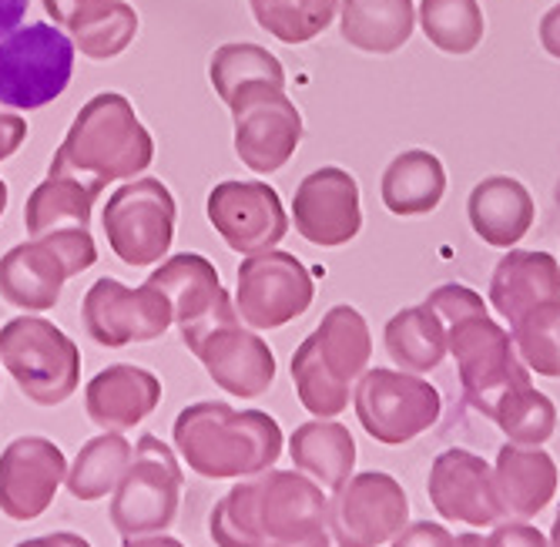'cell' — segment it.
<instances>
[{"mask_svg": "<svg viewBox=\"0 0 560 547\" xmlns=\"http://www.w3.org/2000/svg\"><path fill=\"white\" fill-rule=\"evenodd\" d=\"M329 497L302 470H262L238 480L212 508L209 534L219 547L302 544L326 534Z\"/></svg>", "mask_w": 560, "mask_h": 547, "instance_id": "6da1fadb", "label": "cell"}, {"mask_svg": "<svg viewBox=\"0 0 560 547\" xmlns=\"http://www.w3.org/2000/svg\"><path fill=\"white\" fill-rule=\"evenodd\" d=\"M175 451L206 480H242L279 464L282 427L262 410H235L201 400L185 407L172 427Z\"/></svg>", "mask_w": 560, "mask_h": 547, "instance_id": "7a4b0ae2", "label": "cell"}, {"mask_svg": "<svg viewBox=\"0 0 560 547\" xmlns=\"http://www.w3.org/2000/svg\"><path fill=\"white\" fill-rule=\"evenodd\" d=\"M151 162L155 141L138 121L131 102L118 91H105L94 94L71 121L50 159V175H68L101 195L112 182H131Z\"/></svg>", "mask_w": 560, "mask_h": 547, "instance_id": "3957f363", "label": "cell"}, {"mask_svg": "<svg viewBox=\"0 0 560 547\" xmlns=\"http://www.w3.org/2000/svg\"><path fill=\"white\" fill-rule=\"evenodd\" d=\"M370 350L366 319L349 306L329 310L319 329L305 336L292 357L299 404L319 420L339 417L349 407L352 380H360L370 363Z\"/></svg>", "mask_w": 560, "mask_h": 547, "instance_id": "277c9868", "label": "cell"}, {"mask_svg": "<svg viewBox=\"0 0 560 547\" xmlns=\"http://www.w3.org/2000/svg\"><path fill=\"white\" fill-rule=\"evenodd\" d=\"M443 292L453 303V313H446L453 319L450 350H453L456 363H460V380L467 389V400L483 417H493L500 396L517 389V386H527L530 376L514 353L511 336L487 319L480 300L470 289L450 286Z\"/></svg>", "mask_w": 560, "mask_h": 547, "instance_id": "5b68a950", "label": "cell"}, {"mask_svg": "<svg viewBox=\"0 0 560 547\" xmlns=\"http://www.w3.org/2000/svg\"><path fill=\"white\" fill-rule=\"evenodd\" d=\"M97 263L91 229H55L31 242L14 245L0 259V295L4 303L44 313L55 310L68 279L88 272Z\"/></svg>", "mask_w": 560, "mask_h": 547, "instance_id": "8992f818", "label": "cell"}, {"mask_svg": "<svg viewBox=\"0 0 560 547\" xmlns=\"http://www.w3.org/2000/svg\"><path fill=\"white\" fill-rule=\"evenodd\" d=\"M0 363L37 407H61L81 383L78 342L40 316H18L0 329Z\"/></svg>", "mask_w": 560, "mask_h": 547, "instance_id": "52a82bcc", "label": "cell"}, {"mask_svg": "<svg viewBox=\"0 0 560 547\" xmlns=\"http://www.w3.org/2000/svg\"><path fill=\"white\" fill-rule=\"evenodd\" d=\"M185 474L175 451L155 433H141L128 470L121 474L112 497V527L121 537L165 534L182 508Z\"/></svg>", "mask_w": 560, "mask_h": 547, "instance_id": "ba28073f", "label": "cell"}, {"mask_svg": "<svg viewBox=\"0 0 560 547\" xmlns=\"http://www.w3.org/2000/svg\"><path fill=\"white\" fill-rule=\"evenodd\" d=\"M74 74V40L55 24H27L0 37V105L37 112L61 97Z\"/></svg>", "mask_w": 560, "mask_h": 547, "instance_id": "9c48e42d", "label": "cell"}, {"mask_svg": "<svg viewBox=\"0 0 560 547\" xmlns=\"http://www.w3.org/2000/svg\"><path fill=\"white\" fill-rule=\"evenodd\" d=\"M175 198L162 178H135L112 191L101 225L112 253L131 266H159L175 242Z\"/></svg>", "mask_w": 560, "mask_h": 547, "instance_id": "30bf717a", "label": "cell"}, {"mask_svg": "<svg viewBox=\"0 0 560 547\" xmlns=\"http://www.w3.org/2000/svg\"><path fill=\"white\" fill-rule=\"evenodd\" d=\"M235 121V155L252 172H279L302 141V118L285 91L272 81L242 84L229 97Z\"/></svg>", "mask_w": 560, "mask_h": 547, "instance_id": "8fae6325", "label": "cell"}, {"mask_svg": "<svg viewBox=\"0 0 560 547\" xmlns=\"http://www.w3.org/2000/svg\"><path fill=\"white\" fill-rule=\"evenodd\" d=\"M440 407L436 386L410 373L370 370L355 386V417L386 446H402L427 433L440 420Z\"/></svg>", "mask_w": 560, "mask_h": 547, "instance_id": "7c38bea8", "label": "cell"}, {"mask_svg": "<svg viewBox=\"0 0 560 547\" xmlns=\"http://www.w3.org/2000/svg\"><path fill=\"white\" fill-rule=\"evenodd\" d=\"M326 524L339 547H383L410 524V497L383 470L355 474L332 490Z\"/></svg>", "mask_w": 560, "mask_h": 547, "instance_id": "4fadbf2b", "label": "cell"}, {"mask_svg": "<svg viewBox=\"0 0 560 547\" xmlns=\"http://www.w3.org/2000/svg\"><path fill=\"white\" fill-rule=\"evenodd\" d=\"M88 336L105 350H125L131 342H151L175 323L168 295L155 286H125L118 279H97L81 303Z\"/></svg>", "mask_w": 560, "mask_h": 547, "instance_id": "5bb4252c", "label": "cell"}, {"mask_svg": "<svg viewBox=\"0 0 560 547\" xmlns=\"http://www.w3.org/2000/svg\"><path fill=\"white\" fill-rule=\"evenodd\" d=\"M313 276L295 256L266 248L238 266L235 313L252 329H279L313 306Z\"/></svg>", "mask_w": 560, "mask_h": 547, "instance_id": "9a60e30c", "label": "cell"}, {"mask_svg": "<svg viewBox=\"0 0 560 547\" xmlns=\"http://www.w3.org/2000/svg\"><path fill=\"white\" fill-rule=\"evenodd\" d=\"M148 286H155L159 292L168 295L185 350H191L209 329L238 319L235 303L229 300V292L219 279V269L198 253H182L165 259L162 269L148 276Z\"/></svg>", "mask_w": 560, "mask_h": 547, "instance_id": "2e32d148", "label": "cell"}, {"mask_svg": "<svg viewBox=\"0 0 560 547\" xmlns=\"http://www.w3.org/2000/svg\"><path fill=\"white\" fill-rule=\"evenodd\" d=\"M68 477L65 451L47 437H18L0 451V514L27 524L55 504Z\"/></svg>", "mask_w": 560, "mask_h": 547, "instance_id": "e0dca14e", "label": "cell"}, {"mask_svg": "<svg viewBox=\"0 0 560 547\" xmlns=\"http://www.w3.org/2000/svg\"><path fill=\"white\" fill-rule=\"evenodd\" d=\"M206 212L222 242L242 256L276 248L289 229L276 188L262 182H219L209 191Z\"/></svg>", "mask_w": 560, "mask_h": 547, "instance_id": "ac0fdd59", "label": "cell"}, {"mask_svg": "<svg viewBox=\"0 0 560 547\" xmlns=\"http://www.w3.org/2000/svg\"><path fill=\"white\" fill-rule=\"evenodd\" d=\"M188 353L206 366L215 386L242 400H256L276 383V353L262 336L242 329L238 319L209 329Z\"/></svg>", "mask_w": 560, "mask_h": 547, "instance_id": "d6986e66", "label": "cell"}, {"mask_svg": "<svg viewBox=\"0 0 560 547\" xmlns=\"http://www.w3.org/2000/svg\"><path fill=\"white\" fill-rule=\"evenodd\" d=\"M430 501L443 521L470 524V527H497L503 517L493 467L470 451H446L430 467Z\"/></svg>", "mask_w": 560, "mask_h": 547, "instance_id": "ffe728a7", "label": "cell"}, {"mask_svg": "<svg viewBox=\"0 0 560 547\" xmlns=\"http://www.w3.org/2000/svg\"><path fill=\"white\" fill-rule=\"evenodd\" d=\"M292 216L302 238L313 245H346L363 225L360 185L342 168H319L295 188Z\"/></svg>", "mask_w": 560, "mask_h": 547, "instance_id": "44dd1931", "label": "cell"}, {"mask_svg": "<svg viewBox=\"0 0 560 547\" xmlns=\"http://www.w3.org/2000/svg\"><path fill=\"white\" fill-rule=\"evenodd\" d=\"M159 404H162V380L151 370L131 363H115L108 370H101L84 389V410L91 423L112 433L138 427L141 420L155 414Z\"/></svg>", "mask_w": 560, "mask_h": 547, "instance_id": "7402d4cb", "label": "cell"}, {"mask_svg": "<svg viewBox=\"0 0 560 547\" xmlns=\"http://www.w3.org/2000/svg\"><path fill=\"white\" fill-rule=\"evenodd\" d=\"M493 484L506 521H534L557 493V464L540 446L506 443L497 454Z\"/></svg>", "mask_w": 560, "mask_h": 547, "instance_id": "603a6c76", "label": "cell"}, {"mask_svg": "<svg viewBox=\"0 0 560 547\" xmlns=\"http://www.w3.org/2000/svg\"><path fill=\"white\" fill-rule=\"evenodd\" d=\"M289 457L295 470L313 477L323 490H339L355 467V440L336 420H310L295 427L289 440Z\"/></svg>", "mask_w": 560, "mask_h": 547, "instance_id": "cb8c5ba5", "label": "cell"}, {"mask_svg": "<svg viewBox=\"0 0 560 547\" xmlns=\"http://www.w3.org/2000/svg\"><path fill=\"white\" fill-rule=\"evenodd\" d=\"M94 191L68 175H50L27 195L24 229L31 238L55 229H91Z\"/></svg>", "mask_w": 560, "mask_h": 547, "instance_id": "d4e9b609", "label": "cell"}, {"mask_svg": "<svg viewBox=\"0 0 560 547\" xmlns=\"http://www.w3.org/2000/svg\"><path fill=\"white\" fill-rule=\"evenodd\" d=\"M131 454H135V446L121 433L105 430L101 437H91L78 451V457H74V464L68 467V477H65L71 497L91 504V501H101V497L115 493L121 474L131 464Z\"/></svg>", "mask_w": 560, "mask_h": 547, "instance_id": "484cf974", "label": "cell"}, {"mask_svg": "<svg viewBox=\"0 0 560 547\" xmlns=\"http://www.w3.org/2000/svg\"><path fill=\"white\" fill-rule=\"evenodd\" d=\"M410 0H346L342 4V37L363 51H393L410 37Z\"/></svg>", "mask_w": 560, "mask_h": 547, "instance_id": "4316f807", "label": "cell"}, {"mask_svg": "<svg viewBox=\"0 0 560 547\" xmlns=\"http://www.w3.org/2000/svg\"><path fill=\"white\" fill-rule=\"evenodd\" d=\"M386 350L393 363H399L410 373H430L433 366H440L446 353V336L440 319L430 313V306L393 316L386 326Z\"/></svg>", "mask_w": 560, "mask_h": 547, "instance_id": "83f0119b", "label": "cell"}, {"mask_svg": "<svg viewBox=\"0 0 560 547\" xmlns=\"http://www.w3.org/2000/svg\"><path fill=\"white\" fill-rule=\"evenodd\" d=\"M443 172L433 155L406 152L399 155L383 178V202L399 216H417L440 202Z\"/></svg>", "mask_w": 560, "mask_h": 547, "instance_id": "f1b7e54d", "label": "cell"}, {"mask_svg": "<svg viewBox=\"0 0 560 547\" xmlns=\"http://www.w3.org/2000/svg\"><path fill=\"white\" fill-rule=\"evenodd\" d=\"M209 81L215 94L229 105V97L252 81H272L285 88V71L259 44H222L209 61Z\"/></svg>", "mask_w": 560, "mask_h": 547, "instance_id": "f546056e", "label": "cell"}, {"mask_svg": "<svg viewBox=\"0 0 560 547\" xmlns=\"http://www.w3.org/2000/svg\"><path fill=\"white\" fill-rule=\"evenodd\" d=\"M490 295H493V306L514 326L527 310H534V303L553 300V295H557V263L550 256H537L534 269H530V279H521V269H517L514 256H506L500 263V272H497V282H493Z\"/></svg>", "mask_w": 560, "mask_h": 547, "instance_id": "4dcf8cb0", "label": "cell"}, {"mask_svg": "<svg viewBox=\"0 0 560 547\" xmlns=\"http://www.w3.org/2000/svg\"><path fill=\"white\" fill-rule=\"evenodd\" d=\"M490 420H497V427L511 437V443H521V446H540L557 430L553 404L530 383L503 393Z\"/></svg>", "mask_w": 560, "mask_h": 547, "instance_id": "1f68e13d", "label": "cell"}, {"mask_svg": "<svg viewBox=\"0 0 560 547\" xmlns=\"http://www.w3.org/2000/svg\"><path fill=\"white\" fill-rule=\"evenodd\" d=\"M336 4L339 0H269V4L252 8V14H256L262 31H269L282 44H302L329 27V21L336 18Z\"/></svg>", "mask_w": 560, "mask_h": 547, "instance_id": "d6a6232c", "label": "cell"}, {"mask_svg": "<svg viewBox=\"0 0 560 547\" xmlns=\"http://www.w3.org/2000/svg\"><path fill=\"white\" fill-rule=\"evenodd\" d=\"M514 342L530 370L560 380V303L544 300L514 323Z\"/></svg>", "mask_w": 560, "mask_h": 547, "instance_id": "836d02e7", "label": "cell"}, {"mask_svg": "<svg viewBox=\"0 0 560 547\" xmlns=\"http://www.w3.org/2000/svg\"><path fill=\"white\" fill-rule=\"evenodd\" d=\"M138 37V11L125 0H115L112 8L97 11L84 24L74 27V44L88 61H112L128 51V44Z\"/></svg>", "mask_w": 560, "mask_h": 547, "instance_id": "e575fe53", "label": "cell"}, {"mask_svg": "<svg viewBox=\"0 0 560 547\" xmlns=\"http://www.w3.org/2000/svg\"><path fill=\"white\" fill-rule=\"evenodd\" d=\"M517 182L511 178H490L480 182L474 198H470V212H474V229L480 235H487L493 245H511L514 238H521V232L506 219V195H511Z\"/></svg>", "mask_w": 560, "mask_h": 547, "instance_id": "d590c367", "label": "cell"}, {"mask_svg": "<svg viewBox=\"0 0 560 547\" xmlns=\"http://www.w3.org/2000/svg\"><path fill=\"white\" fill-rule=\"evenodd\" d=\"M115 0H44V11L47 18H55L58 27H78L84 24L88 18H94L97 11H105L112 8Z\"/></svg>", "mask_w": 560, "mask_h": 547, "instance_id": "8d00e7d4", "label": "cell"}, {"mask_svg": "<svg viewBox=\"0 0 560 547\" xmlns=\"http://www.w3.org/2000/svg\"><path fill=\"white\" fill-rule=\"evenodd\" d=\"M453 534L443 527V524H430V521H420V524H406L393 540L389 547H453Z\"/></svg>", "mask_w": 560, "mask_h": 547, "instance_id": "74e56055", "label": "cell"}, {"mask_svg": "<svg viewBox=\"0 0 560 547\" xmlns=\"http://www.w3.org/2000/svg\"><path fill=\"white\" fill-rule=\"evenodd\" d=\"M27 138V121L21 115L0 112V162H8Z\"/></svg>", "mask_w": 560, "mask_h": 547, "instance_id": "f35d334b", "label": "cell"}, {"mask_svg": "<svg viewBox=\"0 0 560 547\" xmlns=\"http://www.w3.org/2000/svg\"><path fill=\"white\" fill-rule=\"evenodd\" d=\"M14 547H91V540L74 534V531H55V534H44V537H27Z\"/></svg>", "mask_w": 560, "mask_h": 547, "instance_id": "ab89813d", "label": "cell"}, {"mask_svg": "<svg viewBox=\"0 0 560 547\" xmlns=\"http://www.w3.org/2000/svg\"><path fill=\"white\" fill-rule=\"evenodd\" d=\"M31 0H0V37H8L27 18Z\"/></svg>", "mask_w": 560, "mask_h": 547, "instance_id": "60d3db41", "label": "cell"}, {"mask_svg": "<svg viewBox=\"0 0 560 547\" xmlns=\"http://www.w3.org/2000/svg\"><path fill=\"white\" fill-rule=\"evenodd\" d=\"M121 547H185V544L168 534H144V537H125Z\"/></svg>", "mask_w": 560, "mask_h": 547, "instance_id": "b9f144b4", "label": "cell"}, {"mask_svg": "<svg viewBox=\"0 0 560 547\" xmlns=\"http://www.w3.org/2000/svg\"><path fill=\"white\" fill-rule=\"evenodd\" d=\"M453 547H487V537H480V534H460L453 540Z\"/></svg>", "mask_w": 560, "mask_h": 547, "instance_id": "7bdbcfd3", "label": "cell"}, {"mask_svg": "<svg viewBox=\"0 0 560 547\" xmlns=\"http://www.w3.org/2000/svg\"><path fill=\"white\" fill-rule=\"evenodd\" d=\"M272 547H329V531L313 540H302V544H272Z\"/></svg>", "mask_w": 560, "mask_h": 547, "instance_id": "ee69618b", "label": "cell"}, {"mask_svg": "<svg viewBox=\"0 0 560 547\" xmlns=\"http://www.w3.org/2000/svg\"><path fill=\"white\" fill-rule=\"evenodd\" d=\"M8 202H11V188H8V182L0 178V216L8 212Z\"/></svg>", "mask_w": 560, "mask_h": 547, "instance_id": "f6af8a7d", "label": "cell"}, {"mask_svg": "<svg viewBox=\"0 0 560 547\" xmlns=\"http://www.w3.org/2000/svg\"><path fill=\"white\" fill-rule=\"evenodd\" d=\"M550 547H560V508H557V517H553V527H550Z\"/></svg>", "mask_w": 560, "mask_h": 547, "instance_id": "bcb514c9", "label": "cell"}, {"mask_svg": "<svg viewBox=\"0 0 560 547\" xmlns=\"http://www.w3.org/2000/svg\"><path fill=\"white\" fill-rule=\"evenodd\" d=\"M248 4H252V8H256V4H269V0H248Z\"/></svg>", "mask_w": 560, "mask_h": 547, "instance_id": "7dc6e473", "label": "cell"}]
</instances>
